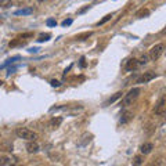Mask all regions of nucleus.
<instances>
[{"label":"nucleus","instance_id":"obj_1","mask_svg":"<svg viewBox=\"0 0 166 166\" xmlns=\"http://www.w3.org/2000/svg\"><path fill=\"white\" fill-rule=\"evenodd\" d=\"M140 93H141V87H133L132 90H129V93L123 96V98L120 101V105H122V107H129V105H132V104L137 100V97L140 96Z\"/></svg>","mask_w":166,"mask_h":166},{"label":"nucleus","instance_id":"obj_2","mask_svg":"<svg viewBox=\"0 0 166 166\" xmlns=\"http://www.w3.org/2000/svg\"><path fill=\"white\" fill-rule=\"evenodd\" d=\"M15 134L20 137V139H24V140H36L37 139V134L35 132H32V130L26 129V127H18L15 130Z\"/></svg>","mask_w":166,"mask_h":166},{"label":"nucleus","instance_id":"obj_3","mask_svg":"<svg viewBox=\"0 0 166 166\" xmlns=\"http://www.w3.org/2000/svg\"><path fill=\"white\" fill-rule=\"evenodd\" d=\"M163 50H165V44H163V43H158V44H155L154 47H151L148 58H150L151 61H156V60L163 54Z\"/></svg>","mask_w":166,"mask_h":166},{"label":"nucleus","instance_id":"obj_4","mask_svg":"<svg viewBox=\"0 0 166 166\" xmlns=\"http://www.w3.org/2000/svg\"><path fill=\"white\" fill-rule=\"evenodd\" d=\"M154 112H155V115H158V116H163V115H165V112H166V97L165 96H162L161 98H159L155 109H154Z\"/></svg>","mask_w":166,"mask_h":166},{"label":"nucleus","instance_id":"obj_5","mask_svg":"<svg viewBox=\"0 0 166 166\" xmlns=\"http://www.w3.org/2000/svg\"><path fill=\"white\" fill-rule=\"evenodd\" d=\"M156 73L152 72V71H148V72H144L143 75H141L140 78L137 79V83H140V84H143V83H148L151 82L152 79H155Z\"/></svg>","mask_w":166,"mask_h":166},{"label":"nucleus","instance_id":"obj_6","mask_svg":"<svg viewBox=\"0 0 166 166\" xmlns=\"http://www.w3.org/2000/svg\"><path fill=\"white\" fill-rule=\"evenodd\" d=\"M26 151L29 154H37L40 151V145L36 143V140H29V143L26 144Z\"/></svg>","mask_w":166,"mask_h":166},{"label":"nucleus","instance_id":"obj_7","mask_svg":"<svg viewBox=\"0 0 166 166\" xmlns=\"http://www.w3.org/2000/svg\"><path fill=\"white\" fill-rule=\"evenodd\" d=\"M137 67H139V61H137L136 58H130V60H127V62H126L124 69H126L127 72H132V71H134Z\"/></svg>","mask_w":166,"mask_h":166},{"label":"nucleus","instance_id":"obj_8","mask_svg":"<svg viewBox=\"0 0 166 166\" xmlns=\"http://www.w3.org/2000/svg\"><path fill=\"white\" fill-rule=\"evenodd\" d=\"M133 116H134V115H133V112H132V111H124L123 114H122V116H120V123L122 124H126V123H129L130 120L133 119Z\"/></svg>","mask_w":166,"mask_h":166},{"label":"nucleus","instance_id":"obj_9","mask_svg":"<svg viewBox=\"0 0 166 166\" xmlns=\"http://www.w3.org/2000/svg\"><path fill=\"white\" fill-rule=\"evenodd\" d=\"M154 150V144L152 143H144V144L140 147V151L143 155H148V154H151V151Z\"/></svg>","mask_w":166,"mask_h":166},{"label":"nucleus","instance_id":"obj_10","mask_svg":"<svg viewBox=\"0 0 166 166\" xmlns=\"http://www.w3.org/2000/svg\"><path fill=\"white\" fill-rule=\"evenodd\" d=\"M32 13H33V7H25V8L17 10L14 14H15V15H31Z\"/></svg>","mask_w":166,"mask_h":166},{"label":"nucleus","instance_id":"obj_11","mask_svg":"<svg viewBox=\"0 0 166 166\" xmlns=\"http://www.w3.org/2000/svg\"><path fill=\"white\" fill-rule=\"evenodd\" d=\"M61 123H62V118L61 116H57V118H53L49 124H50L51 129H57V127H60V124Z\"/></svg>","mask_w":166,"mask_h":166},{"label":"nucleus","instance_id":"obj_12","mask_svg":"<svg viewBox=\"0 0 166 166\" xmlns=\"http://www.w3.org/2000/svg\"><path fill=\"white\" fill-rule=\"evenodd\" d=\"M18 60H21V57H20V56H14V57L8 58V60H7V61H6L4 64H1V65H0V69H3V68L8 67V65H11V64H14V62H15V61H18Z\"/></svg>","mask_w":166,"mask_h":166},{"label":"nucleus","instance_id":"obj_13","mask_svg":"<svg viewBox=\"0 0 166 166\" xmlns=\"http://www.w3.org/2000/svg\"><path fill=\"white\" fill-rule=\"evenodd\" d=\"M22 44H24V40H22V39H20L18 36H17L15 39L10 40V43H8V46H10L11 49H14V47H18V46H22Z\"/></svg>","mask_w":166,"mask_h":166},{"label":"nucleus","instance_id":"obj_14","mask_svg":"<svg viewBox=\"0 0 166 166\" xmlns=\"http://www.w3.org/2000/svg\"><path fill=\"white\" fill-rule=\"evenodd\" d=\"M122 94H123V93H122V91H118V93L115 94V96H112L111 98H108V100H107V101L104 103V105L107 107V105H109V104L115 103V101H116V100H118V98H120V97H122Z\"/></svg>","mask_w":166,"mask_h":166},{"label":"nucleus","instance_id":"obj_15","mask_svg":"<svg viewBox=\"0 0 166 166\" xmlns=\"http://www.w3.org/2000/svg\"><path fill=\"white\" fill-rule=\"evenodd\" d=\"M150 15V10L148 8H140V10L136 13V17L137 18H145V17Z\"/></svg>","mask_w":166,"mask_h":166},{"label":"nucleus","instance_id":"obj_16","mask_svg":"<svg viewBox=\"0 0 166 166\" xmlns=\"http://www.w3.org/2000/svg\"><path fill=\"white\" fill-rule=\"evenodd\" d=\"M93 36V32H84V33H80V35H76L75 36V40H86L89 37Z\"/></svg>","mask_w":166,"mask_h":166},{"label":"nucleus","instance_id":"obj_17","mask_svg":"<svg viewBox=\"0 0 166 166\" xmlns=\"http://www.w3.org/2000/svg\"><path fill=\"white\" fill-rule=\"evenodd\" d=\"M13 163V161H11V158L10 156H1L0 158V165L1 166H8Z\"/></svg>","mask_w":166,"mask_h":166},{"label":"nucleus","instance_id":"obj_18","mask_svg":"<svg viewBox=\"0 0 166 166\" xmlns=\"http://www.w3.org/2000/svg\"><path fill=\"white\" fill-rule=\"evenodd\" d=\"M50 37H51L50 33H42L40 36H39V39H37V42H39V43H43V42H47Z\"/></svg>","mask_w":166,"mask_h":166},{"label":"nucleus","instance_id":"obj_19","mask_svg":"<svg viewBox=\"0 0 166 166\" xmlns=\"http://www.w3.org/2000/svg\"><path fill=\"white\" fill-rule=\"evenodd\" d=\"M13 3H11V0H0V7H3V8H8L11 7Z\"/></svg>","mask_w":166,"mask_h":166},{"label":"nucleus","instance_id":"obj_20","mask_svg":"<svg viewBox=\"0 0 166 166\" xmlns=\"http://www.w3.org/2000/svg\"><path fill=\"white\" fill-rule=\"evenodd\" d=\"M111 18H112V14H108V15H105V17L103 18V20H100L98 22H97V26L104 25V24H105V22H108V21L111 20Z\"/></svg>","mask_w":166,"mask_h":166},{"label":"nucleus","instance_id":"obj_21","mask_svg":"<svg viewBox=\"0 0 166 166\" xmlns=\"http://www.w3.org/2000/svg\"><path fill=\"white\" fill-rule=\"evenodd\" d=\"M20 39H24V40H28V39H32L33 37V32H26V33H22L20 35Z\"/></svg>","mask_w":166,"mask_h":166},{"label":"nucleus","instance_id":"obj_22","mask_svg":"<svg viewBox=\"0 0 166 166\" xmlns=\"http://www.w3.org/2000/svg\"><path fill=\"white\" fill-rule=\"evenodd\" d=\"M143 161H144L143 155H137V156H134V159H133V165H141Z\"/></svg>","mask_w":166,"mask_h":166},{"label":"nucleus","instance_id":"obj_23","mask_svg":"<svg viewBox=\"0 0 166 166\" xmlns=\"http://www.w3.org/2000/svg\"><path fill=\"white\" fill-rule=\"evenodd\" d=\"M148 60H150V58H148V56H141V58L140 60H137V61H139V65H145V64H147V62H148Z\"/></svg>","mask_w":166,"mask_h":166},{"label":"nucleus","instance_id":"obj_24","mask_svg":"<svg viewBox=\"0 0 166 166\" xmlns=\"http://www.w3.org/2000/svg\"><path fill=\"white\" fill-rule=\"evenodd\" d=\"M72 22H73L72 18H68V20H64V21H62L61 25H62V26H69L71 24H72Z\"/></svg>","mask_w":166,"mask_h":166},{"label":"nucleus","instance_id":"obj_25","mask_svg":"<svg viewBox=\"0 0 166 166\" xmlns=\"http://www.w3.org/2000/svg\"><path fill=\"white\" fill-rule=\"evenodd\" d=\"M46 24L49 26H57V22H56V20H53V18H49V20L46 21Z\"/></svg>","mask_w":166,"mask_h":166},{"label":"nucleus","instance_id":"obj_26","mask_svg":"<svg viewBox=\"0 0 166 166\" xmlns=\"http://www.w3.org/2000/svg\"><path fill=\"white\" fill-rule=\"evenodd\" d=\"M79 67H80V68H86V58H84V57H80V60H79Z\"/></svg>","mask_w":166,"mask_h":166},{"label":"nucleus","instance_id":"obj_27","mask_svg":"<svg viewBox=\"0 0 166 166\" xmlns=\"http://www.w3.org/2000/svg\"><path fill=\"white\" fill-rule=\"evenodd\" d=\"M50 84H51L53 87H58V86H60V84H61V83L58 82L57 79H51V80H50Z\"/></svg>","mask_w":166,"mask_h":166},{"label":"nucleus","instance_id":"obj_28","mask_svg":"<svg viewBox=\"0 0 166 166\" xmlns=\"http://www.w3.org/2000/svg\"><path fill=\"white\" fill-rule=\"evenodd\" d=\"M28 51H29V53H37V51H39V49H36V47H33V49H29Z\"/></svg>","mask_w":166,"mask_h":166},{"label":"nucleus","instance_id":"obj_29","mask_svg":"<svg viewBox=\"0 0 166 166\" xmlns=\"http://www.w3.org/2000/svg\"><path fill=\"white\" fill-rule=\"evenodd\" d=\"M3 83H4L3 80H0V86H3Z\"/></svg>","mask_w":166,"mask_h":166},{"label":"nucleus","instance_id":"obj_30","mask_svg":"<svg viewBox=\"0 0 166 166\" xmlns=\"http://www.w3.org/2000/svg\"><path fill=\"white\" fill-rule=\"evenodd\" d=\"M37 1H40V3H43V1H46V0H37Z\"/></svg>","mask_w":166,"mask_h":166}]
</instances>
